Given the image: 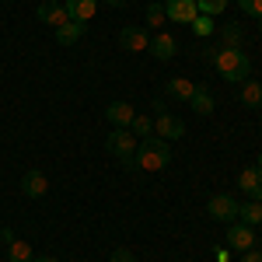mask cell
Listing matches in <instances>:
<instances>
[{"instance_id":"6da1fadb","label":"cell","mask_w":262,"mask_h":262,"mask_svg":"<svg viewBox=\"0 0 262 262\" xmlns=\"http://www.w3.org/2000/svg\"><path fill=\"white\" fill-rule=\"evenodd\" d=\"M171 161V147L161 137H143L133 161H129V171H164Z\"/></svg>"},{"instance_id":"7a4b0ae2","label":"cell","mask_w":262,"mask_h":262,"mask_svg":"<svg viewBox=\"0 0 262 262\" xmlns=\"http://www.w3.org/2000/svg\"><path fill=\"white\" fill-rule=\"evenodd\" d=\"M213 67L221 70L224 81H231V84H245L248 77H252V56H248L245 49H224L221 46Z\"/></svg>"},{"instance_id":"3957f363","label":"cell","mask_w":262,"mask_h":262,"mask_svg":"<svg viewBox=\"0 0 262 262\" xmlns=\"http://www.w3.org/2000/svg\"><path fill=\"white\" fill-rule=\"evenodd\" d=\"M154 137H161V140H182L185 137V122L179 116H171L168 108H164V101L158 98L154 101Z\"/></svg>"},{"instance_id":"277c9868","label":"cell","mask_w":262,"mask_h":262,"mask_svg":"<svg viewBox=\"0 0 262 262\" xmlns=\"http://www.w3.org/2000/svg\"><path fill=\"white\" fill-rule=\"evenodd\" d=\"M105 150H108L116 161H122V168H129L133 154H137V137H133L129 129H112V133L105 137Z\"/></svg>"},{"instance_id":"5b68a950","label":"cell","mask_w":262,"mask_h":262,"mask_svg":"<svg viewBox=\"0 0 262 262\" xmlns=\"http://www.w3.org/2000/svg\"><path fill=\"white\" fill-rule=\"evenodd\" d=\"M119 46L126 53H147L150 49V35H147V28H140V25H126L119 32Z\"/></svg>"},{"instance_id":"8992f818","label":"cell","mask_w":262,"mask_h":262,"mask_svg":"<svg viewBox=\"0 0 262 262\" xmlns=\"http://www.w3.org/2000/svg\"><path fill=\"white\" fill-rule=\"evenodd\" d=\"M206 213L213 217V221H238V203L231 200L227 192H217V196H210V203H206Z\"/></svg>"},{"instance_id":"52a82bcc","label":"cell","mask_w":262,"mask_h":262,"mask_svg":"<svg viewBox=\"0 0 262 262\" xmlns=\"http://www.w3.org/2000/svg\"><path fill=\"white\" fill-rule=\"evenodd\" d=\"M21 192H25L28 200H42V196L49 192V179H46V171L28 168V171L21 175Z\"/></svg>"},{"instance_id":"ba28073f","label":"cell","mask_w":262,"mask_h":262,"mask_svg":"<svg viewBox=\"0 0 262 262\" xmlns=\"http://www.w3.org/2000/svg\"><path fill=\"white\" fill-rule=\"evenodd\" d=\"M164 14H168V21L192 25L196 14H200V7H196V0H168V4H164Z\"/></svg>"},{"instance_id":"9c48e42d","label":"cell","mask_w":262,"mask_h":262,"mask_svg":"<svg viewBox=\"0 0 262 262\" xmlns=\"http://www.w3.org/2000/svg\"><path fill=\"white\" fill-rule=\"evenodd\" d=\"M238 189H242L248 200H259L262 203V168H242L238 171Z\"/></svg>"},{"instance_id":"30bf717a","label":"cell","mask_w":262,"mask_h":262,"mask_svg":"<svg viewBox=\"0 0 262 262\" xmlns=\"http://www.w3.org/2000/svg\"><path fill=\"white\" fill-rule=\"evenodd\" d=\"M227 245L238 248V252H248V248H255V231L242 221H231V227H227Z\"/></svg>"},{"instance_id":"8fae6325","label":"cell","mask_w":262,"mask_h":262,"mask_svg":"<svg viewBox=\"0 0 262 262\" xmlns=\"http://www.w3.org/2000/svg\"><path fill=\"white\" fill-rule=\"evenodd\" d=\"M35 14H39V21H46L49 28H60V25L70 21V14H67V7H63L60 0H42Z\"/></svg>"},{"instance_id":"7c38bea8","label":"cell","mask_w":262,"mask_h":262,"mask_svg":"<svg viewBox=\"0 0 262 262\" xmlns=\"http://www.w3.org/2000/svg\"><path fill=\"white\" fill-rule=\"evenodd\" d=\"M133 105L129 101H112L108 108H105V119L112 122V129H129V122H133Z\"/></svg>"},{"instance_id":"4fadbf2b","label":"cell","mask_w":262,"mask_h":262,"mask_svg":"<svg viewBox=\"0 0 262 262\" xmlns=\"http://www.w3.org/2000/svg\"><path fill=\"white\" fill-rule=\"evenodd\" d=\"M88 35V21H67L56 28V42L60 46H77V42Z\"/></svg>"},{"instance_id":"5bb4252c","label":"cell","mask_w":262,"mask_h":262,"mask_svg":"<svg viewBox=\"0 0 262 262\" xmlns=\"http://www.w3.org/2000/svg\"><path fill=\"white\" fill-rule=\"evenodd\" d=\"M175 49H179V42L171 39V35H168V32H161V35H154V39H150V49H147V53H150V56H154V60H171V56H175Z\"/></svg>"},{"instance_id":"9a60e30c","label":"cell","mask_w":262,"mask_h":262,"mask_svg":"<svg viewBox=\"0 0 262 262\" xmlns=\"http://www.w3.org/2000/svg\"><path fill=\"white\" fill-rule=\"evenodd\" d=\"M63 7H67L70 21H91L98 11V0H63Z\"/></svg>"},{"instance_id":"2e32d148","label":"cell","mask_w":262,"mask_h":262,"mask_svg":"<svg viewBox=\"0 0 262 262\" xmlns=\"http://www.w3.org/2000/svg\"><path fill=\"white\" fill-rule=\"evenodd\" d=\"M213 95L203 88V84H196V91H192V98H189V108L196 112V116H213Z\"/></svg>"},{"instance_id":"e0dca14e","label":"cell","mask_w":262,"mask_h":262,"mask_svg":"<svg viewBox=\"0 0 262 262\" xmlns=\"http://www.w3.org/2000/svg\"><path fill=\"white\" fill-rule=\"evenodd\" d=\"M238 221L248 224V227H255V224H262V203L259 200H248L238 206Z\"/></svg>"},{"instance_id":"ac0fdd59","label":"cell","mask_w":262,"mask_h":262,"mask_svg":"<svg viewBox=\"0 0 262 262\" xmlns=\"http://www.w3.org/2000/svg\"><path fill=\"white\" fill-rule=\"evenodd\" d=\"M192 91H196V84L189 81V77H175V81H168V95L171 98H179L189 105V98H192Z\"/></svg>"},{"instance_id":"d6986e66","label":"cell","mask_w":262,"mask_h":262,"mask_svg":"<svg viewBox=\"0 0 262 262\" xmlns=\"http://www.w3.org/2000/svg\"><path fill=\"white\" fill-rule=\"evenodd\" d=\"M35 255H32V245L21 242V238H14V242H7V262H32Z\"/></svg>"},{"instance_id":"ffe728a7","label":"cell","mask_w":262,"mask_h":262,"mask_svg":"<svg viewBox=\"0 0 262 262\" xmlns=\"http://www.w3.org/2000/svg\"><path fill=\"white\" fill-rule=\"evenodd\" d=\"M242 101L248 105V108H262V84L248 77V81L242 84Z\"/></svg>"},{"instance_id":"44dd1931","label":"cell","mask_w":262,"mask_h":262,"mask_svg":"<svg viewBox=\"0 0 262 262\" xmlns=\"http://www.w3.org/2000/svg\"><path fill=\"white\" fill-rule=\"evenodd\" d=\"M129 133H133V137H154V122L147 119V116H133Z\"/></svg>"},{"instance_id":"7402d4cb","label":"cell","mask_w":262,"mask_h":262,"mask_svg":"<svg viewBox=\"0 0 262 262\" xmlns=\"http://www.w3.org/2000/svg\"><path fill=\"white\" fill-rule=\"evenodd\" d=\"M168 14H164V4H147V28H161Z\"/></svg>"},{"instance_id":"603a6c76","label":"cell","mask_w":262,"mask_h":262,"mask_svg":"<svg viewBox=\"0 0 262 262\" xmlns=\"http://www.w3.org/2000/svg\"><path fill=\"white\" fill-rule=\"evenodd\" d=\"M192 28H196V35H200V39H210V35L217 32V25H213V18H210V14H196Z\"/></svg>"},{"instance_id":"cb8c5ba5","label":"cell","mask_w":262,"mask_h":262,"mask_svg":"<svg viewBox=\"0 0 262 262\" xmlns=\"http://www.w3.org/2000/svg\"><path fill=\"white\" fill-rule=\"evenodd\" d=\"M196 7H200V14H210V18H217L227 11V0H196Z\"/></svg>"},{"instance_id":"d4e9b609","label":"cell","mask_w":262,"mask_h":262,"mask_svg":"<svg viewBox=\"0 0 262 262\" xmlns=\"http://www.w3.org/2000/svg\"><path fill=\"white\" fill-rule=\"evenodd\" d=\"M224 49H242V28L238 25H224Z\"/></svg>"},{"instance_id":"484cf974","label":"cell","mask_w":262,"mask_h":262,"mask_svg":"<svg viewBox=\"0 0 262 262\" xmlns=\"http://www.w3.org/2000/svg\"><path fill=\"white\" fill-rule=\"evenodd\" d=\"M238 7L252 18H262V0H238Z\"/></svg>"},{"instance_id":"4316f807","label":"cell","mask_w":262,"mask_h":262,"mask_svg":"<svg viewBox=\"0 0 262 262\" xmlns=\"http://www.w3.org/2000/svg\"><path fill=\"white\" fill-rule=\"evenodd\" d=\"M108 262H137V255H133L129 248H112V259Z\"/></svg>"},{"instance_id":"83f0119b","label":"cell","mask_w":262,"mask_h":262,"mask_svg":"<svg viewBox=\"0 0 262 262\" xmlns=\"http://www.w3.org/2000/svg\"><path fill=\"white\" fill-rule=\"evenodd\" d=\"M242 262H262V252L259 248H248V252L242 255Z\"/></svg>"},{"instance_id":"f1b7e54d","label":"cell","mask_w":262,"mask_h":262,"mask_svg":"<svg viewBox=\"0 0 262 262\" xmlns=\"http://www.w3.org/2000/svg\"><path fill=\"white\" fill-rule=\"evenodd\" d=\"M217 262H231V252L227 248H217Z\"/></svg>"},{"instance_id":"f546056e","label":"cell","mask_w":262,"mask_h":262,"mask_svg":"<svg viewBox=\"0 0 262 262\" xmlns=\"http://www.w3.org/2000/svg\"><path fill=\"white\" fill-rule=\"evenodd\" d=\"M32 262H60V259H53V255H39V259H32Z\"/></svg>"},{"instance_id":"4dcf8cb0","label":"cell","mask_w":262,"mask_h":262,"mask_svg":"<svg viewBox=\"0 0 262 262\" xmlns=\"http://www.w3.org/2000/svg\"><path fill=\"white\" fill-rule=\"evenodd\" d=\"M105 4H108V7H122L126 0H105Z\"/></svg>"},{"instance_id":"1f68e13d","label":"cell","mask_w":262,"mask_h":262,"mask_svg":"<svg viewBox=\"0 0 262 262\" xmlns=\"http://www.w3.org/2000/svg\"><path fill=\"white\" fill-rule=\"evenodd\" d=\"M255 168H262V150H259V158H255Z\"/></svg>"},{"instance_id":"d6a6232c","label":"cell","mask_w":262,"mask_h":262,"mask_svg":"<svg viewBox=\"0 0 262 262\" xmlns=\"http://www.w3.org/2000/svg\"><path fill=\"white\" fill-rule=\"evenodd\" d=\"M259 28H262V18H259Z\"/></svg>"}]
</instances>
